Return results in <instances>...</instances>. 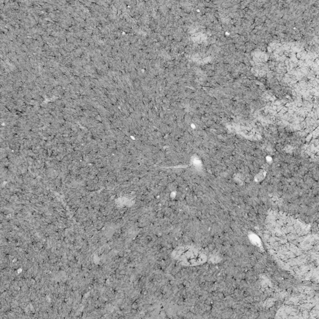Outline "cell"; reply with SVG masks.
Here are the masks:
<instances>
[{
    "label": "cell",
    "mask_w": 319,
    "mask_h": 319,
    "mask_svg": "<svg viewBox=\"0 0 319 319\" xmlns=\"http://www.w3.org/2000/svg\"><path fill=\"white\" fill-rule=\"evenodd\" d=\"M181 260L188 264H198L204 262L205 256L195 249H186L182 252Z\"/></svg>",
    "instance_id": "obj_1"
},
{
    "label": "cell",
    "mask_w": 319,
    "mask_h": 319,
    "mask_svg": "<svg viewBox=\"0 0 319 319\" xmlns=\"http://www.w3.org/2000/svg\"><path fill=\"white\" fill-rule=\"evenodd\" d=\"M296 57H297V58L298 59H299L300 58V57H301V55H300V54H299V53H298V54H297V56H296Z\"/></svg>",
    "instance_id": "obj_2"
}]
</instances>
